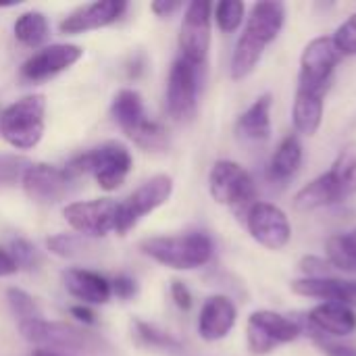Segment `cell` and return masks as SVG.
I'll return each mask as SVG.
<instances>
[{
  "mask_svg": "<svg viewBox=\"0 0 356 356\" xmlns=\"http://www.w3.org/2000/svg\"><path fill=\"white\" fill-rule=\"evenodd\" d=\"M131 167H134V159L127 146L117 140H111L73 156L67 163L65 173L71 179H77L81 175H92L102 190L113 192L125 181Z\"/></svg>",
  "mask_w": 356,
  "mask_h": 356,
  "instance_id": "1",
  "label": "cell"
},
{
  "mask_svg": "<svg viewBox=\"0 0 356 356\" xmlns=\"http://www.w3.org/2000/svg\"><path fill=\"white\" fill-rule=\"evenodd\" d=\"M140 250L154 263L175 269L192 271L204 267L213 259L215 244L204 232H190L181 236H156L140 244Z\"/></svg>",
  "mask_w": 356,
  "mask_h": 356,
  "instance_id": "2",
  "label": "cell"
},
{
  "mask_svg": "<svg viewBox=\"0 0 356 356\" xmlns=\"http://www.w3.org/2000/svg\"><path fill=\"white\" fill-rule=\"evenodd\" d=\"M111 117L136 146L144 150H163L169 146L167 129L148 119L140 92L131 88L119 90L111 102Z\"/></svg>",
  "mask_w": 356,
  "mask_h": 356,
  "instance_id": "3",
  "label": "cell"
},
{
  "mask_svg": "<svg viewBox=\"0 0 356 356\" xmlns=\"http://www.w3.org/2000/svg\"><path fill=\"white\" fill-rule=\"evenodd\" d=\"M46 129V98L29 94L0 113V136L17 150H31L40 144Z\"/></svg>",
  "mask_w": 356,
  "mask_h": 356,
  "instance_id": "4",
  "label": "cell"
},
{
  "mask_svg": "<svg viewBox=\"0 0 356 356\" xmlns=\"http://www.w3.org/2000/svg\"><path fill=\"white\" fill-rule=\"evenodd\" d=\"M19 332L23 340L44 350H75V353H100L104 348V340L83 332L75 325L60 321L33 319L19 323Z\"/></svg>",
  "mask_w": 356,
  "mask_h": 356,
  "instance_id": "5",
  "label": "cell"
},
{
  "mask_svg": "<svg viewBox=\"0 0 356 356\" xmlns=\"http://www.w3.org/2000/svg\"><path fill=\"white\" fill-rule=\"evenodd\" d=\"M209 192L217 204L244 211L257 202V186L252 175L234 161H217L209 175Z\"/></svg>",
  "mask_w": 356,
  "mask_h": 356,
  "instance_id": "6",
  "label": "cell"
},
{
  "mask_svg": "<svg viewBox=\"0 0 356 356\" xmlns=\"http://www.w3.org/2000/svg\"><path fill=\"white\" fill-rule=\"evenodd\" d=\"M171 194H173V179H171V175H165V173L152 175L136 192H131L123 202H119L115 232L119 236H125L146 215H150L159 207H163L171 198Z\"/></svg>",
  "mask_w": 356,
  "mask_h": 356,
  "instance_id": "7",
  "label": "cell"
},
{
  "mask_svg": "<svg viewBox=\"0 0 356 356\" xmlns=\"http://www.w3.org/2000/svg\"><path fill=\"white\" fill-rule=\"evenodd\" d=\"M340 60H342V52L338 50L332 38L321 35L311 40L300 56L298 90L311 94H323Z\"/></svg>",
  "mask_w": 356,
  "mask_h": 356,
  "instance_id": "8",
  "label": "cell"
},
{
  "mask_svg": "<svg viewBox=\"0 0 356 356\" xmlns=\"http://www.w3.org/2000/svg\"><path fill=\"white\" fill-rule=\"evenodd\" d=\"M211 19L213 4L207 0H194L186 6L184 21L179 27L181 58H186L198 69L207 63L211 50Z\"/></svg>",
  "mask_w": 356,
  "mask_h": 356,
  "instance_id": "9",
  "label": "cell"
},
{
  "mask_svg": "<svg viewBox=\"0 0 356 356\" xmlns=\"http://www.w3.org/2000/svg\"><path fill=\"white\" fill-rule=\"evenodd\" d=\"M198 67L188 63L186 58H177L171 65L167 77V92H165V106L173 121L186 123L196 115L198 106Z\"/></svg>",
  "mask_w": 356,
  "mask_h": 356,
  "instance_id": "10",
  "label": "cell"
},
{
  "mask_svg": "<svg viewBox=\"0 0 356 356\" xmlns=\"http://www.w3.org/2000/svg\"><path fill=\"white\" fill-rule=\"evenodd\" d=\"M300 336V325L273 311H254L246 323V340L252 355H267L277 344L294 342Z\"/></svg>",
  "mask_w": 356,
  "mask_h": 356,
  "instance_id": "11",
  "label": "cell"
},
{
  "mask_svg": "<svg viewBox=\"0 0 356 356\" xmlns=\"http://www.w3.org/2000/svg\"><path fill=\"white\" fill-rule=\"evenodd\" d=\"M117 207L113 198H94L71 202L63 209L65 221L83 238H102L108 232H115Z\"/></svg>",
  "mask_w": 356,
  "mask_h": 356,
  "instance_id": "12",
  "label": "cell"
},
{
  "mask_svg": "<svg viewBox=\"0 0 356 356\" xmlns=\"http://www.w3.org/2000/svg\"><path fill=\"white\" fill-rule=\"evenodd\" d=\"M246 227L254 242L269 250H282L292 240V225L286 213L271 202H254L246 213Z\"/></svg>",
  "mask_w": 356,
  "mask_h": 356,
  "instance_id": "13",
  "label": "cell"
},
{
  "mask_svg": "<svg viewBox=\"0 0 356 356\" xmlns=\"http://www.w3.org/2000/svg\"><path fill=\"white\" fill-rule=\"evenodd\" d=\"M71 184L73 179L65 173V169L48 163H31L21 179L25 196L38 204L60 202L71 192Z\"/></svg>",
  "mask_w": 356,
  "mask_h": 356,
  "instance_id": "14",
  "label": "cell"
},
{
  "mask_svg": "<svg viewBox=\"0 0 356 356\" xmlns=\"http://www.w3.org/2000/svg\"><path fill=\"white\" fill-rule=\"evenodd\" d=\"M83 56V48L77 44H50L33 52L21 65V77L27 81H44L60 71L73 67Z\"/></svg>",
  "mask_w": 356,
  "mask_h": 356,
  "instance_id": "15",
  "label": "cell"
},
{
  "mask_svg": "<svg viewBox=\"0 0 356 356\" xmlns=\"http://www.w3.org/2000/svg\"><path fill=\"white\" fill-rule=\"evenodd\" d=\"M125 10H127L125 0H96L92 4H83L75 8L73 13H69L60 21L58 29L60 33H69V35L102 29V27L117 23Z\"/></svg>",
  "mask_w": 356,
  "mask_h": 356,
  "instance_id": "16",
  "label": "cell"
},
{
  "mask_svg": "<svg viewBox=\"0 0 356 356\" xmlns=\"http://www.w3.org/2000/svg\"><path fill=\"white\" fill-rule=\"evenodd\" d=\"M236 317H238L236 305L227 296L221 294L211 296L200 309V317H198L200 338L207 342H219L227 338L236 325Z\"/></svg>",
  "mask_w": 356,
  "mask_h": 356,
  "instance_id": "17",
  "label": "cell"
},
{
  "mask_svg": "<svg viewBox=\"0 0 356 356\" xmlns=\"http://www.w3.org/2000/svg\"><path fill=\"white\" fill-rule=\"evenodd\" d=\"M292 292L307 298H321L325 302L356 307V282L355 280H338V277H302L292 282Z\"/></svg>",
  "mask_w": 356,
  "mask_h": 356,
  "instance_id": "18",
  "label": "cell"
},
{
  "mask_svg": "<svg viewBox=\"0 0 356 356\" xmlns=\"http://www.w3.org/2000/svg\"><path fill=\"white\" fill-rule=\"evenodd\" d=\"M63 286L65 290L81 300V305H106L113 296L111 292V282L90 269H81V267H71L63 271Z\"/></svg>",
  "mask_w": 356,
  "mask_h": 356,
  "instance_id": "19",
  "label": "cell"
},
{
  "mask_svg": "<svg viewBox=\"0 0 356 356\" xmlns=\"http://www.w3.org/2000/svg\"><path fill=\"white\" fill-rule=\"evenodd\" d=\"M271 94H263L240 115L236 123V134L242 142L263 144L271 138Z\"/></svg>",
  "mask_w": 356,
  "mask_h": 356,
  "instance_id": "20",
  "label": "cell"
},
{
  "mask_svg": "<svg viewBox=\"0 0 356 356\" xmlns=\"http://www.w3.org/2000/svg\"><path fill=\"white\" fill-rule=\"evenodd\" d=\"M286 21V6L282 2H257L246 19L244 33L269 46L282 31Z\"/></svg>",
  "mask_w": 356,
  "mask_h": 356,
  "instance_id": "21",
  "label": "cell"
},
{
  "mask_svg": "<svg viewBox=\"0 0 356 356\" xmlns=\"http://www.w3.org/2000/svg\"><path fill=\"white\" fill-rule=\"evenodd\" d=\"M311 325L327 336L344 338L356 332V313L355 309L346 305H336V302H323L315 307L309 313Z\"/></svg>",
  "mask_w": 356,
  "mask_h": 356,
  "instance_id": "22",
  "label": "cell"
},
{
  "mask_svg": "<svg viewBox=\"0 0 356 356\" xmlns=\"http://www.w3.org/2000/svg\"><path fill=\"white\" fill-rule=\"evenodd\" d=\"M325 175L334 186L340 202L356 194V142H348L346 146H342L332 169Z\"/></svg>",
  "mask_w": 356,
  "mask_h": 356,
  "instance_id": "23",
  "label": "cell"
},
{
  "mask_svg": "<svg viewBox=\"0 0 356 356\" xmlns=\"http://www.w3.org/2000/svg\"><path fill=\"white\" fill-rule=\"evenodd\" d=\"M292 121L300 134L315 136L323 121V94H311L298 90L292 106Z\"/></svg>",
  "mask_w": 356,
  "mask_h": 356,
  "instance_id": "24",
  "label": "cell"
},
{
  "mask_svg": "<svg viewBox=\"0 0 356 356\" xmlns=\"http://www.w3.org/2000/svg\"><path fill=\"white\" fill-rule=\"evenodd\" d=\"M302 165V144L296 136H288L282 140L277 150L269 161V179L271 181H288L296 175Z\"/></svg>",
  "mask_w": 356,
  "mask_h": 356,
  "instance_id": "25",
  "label": "cell"
},
{
  "mask_svg": "<svg viewBox=\"0 0 356 356\" xmlns=\"http://www.w3.org/2000/svg\"><path fill=\"white\" fill-rule=\"evenodd\" d=\"M338 202H340V198H338V194H336V190L330 184L325 173L319 175L317 179H313L311 184H307L294 196V207L298 211H315V209L332 207V204H338Z\"/></svg>",
  "mask_w": 356,
  "mask_h": 356,
  "instance_id": "26",
  "label": "cell"
},
{
  "mask_svg": "<svg viewBox=\"0 0 356 356\" xmlns=\"http://www.w3.org/2000/svg\"><path fill=\"white\" fill-rule=\"evenodd\" d=\"M13 31H15L17 42H21L23 46L40 48L48 40V35H50V25H48V19H46L44 13L27 10V13L17 17Z\"/></svg>",
  "mask_w": 356,
  "mask_h": 356,
  "instance_id": "27",
  "label": "cell"
},
{
  "mask_svg": "<svg viewBox=\"0 0 356 356\" xmlns=\"http://www.w3.org/2000/svg\"><path fill=\"white\" fill-rule=\"evenodd\" d=\"M327 261L340 271H356V229L327 240Z\"/></svg>",
  "mask_w": 356,
  "mask_h": 356,
  "instance_id": "28",
  "label": "cell"
},
{
  "mask_svg": "<svg viewBox=\"0 0 356 356\" xmlns=\"http://www.w3.org/2000/svg\"><path fill=\"white\" fill-rule=\"evenodd\" d=\"M46 246L52 254H56L60 259H79L88 252L90 242H88V238H83L79 234H58V236L48 238Z\"/></svg>",
  "mask_w": 356,
  "mask_h": 356,
  "instance_id": "29",
  "label": "cell"
},
{
  "mask_svg": "<svg viewBox=\"0 0 356 356\" xmlns=\"http://www.w3.org/2000/svg\"><path fill=\"white\" fill-rule=\"evenodd\" d=\"M246 15V4L240 0H221L213 6V17L223 33H234Z\"/></svg>",
  "mask_w": 356,
  "mask_h": 356,
  "instance_id": "30",
  "label": "cell"
},
{
  "mask_svg": "<svg viewBox=\"0 0 356 356\" xmlns=\"http://www.w3.org/2000/svg\"><path fill=\"white\" fill-rule=\"evenodd\" d=\"M6 300L8 307L13 311V315L19 319V323L23 321H33V319H42V311L35 305V300L21 288H8L6 290Z\"/></svg>",
  "mask_w": 356,
  "mask_h": 356,
  "instance_id": "31",
  "label": "cell"
},
{
  "mask_svg": "<svg viewBox=\"0 0 356 356\" xmlns=\"http://www.w3.org/2000/svg\"><path fill=\"white\" fill-rule=\"evenodd\" d=\"M136 336L146 344V346H154V348H165V350H177L181 344L167 332L159 330L156 325H150L146 321H136L134 323Z\"/></svg>",
  "mask_w": 356,
  "mask_h": 356,
  "instance_id": "32",
  "label": "cell"
},
{
  "mask_svg": "<svg viewBox=\"0 0 356 356\" xmlns=\"http://www.w3.org/2000/svg\"><path fill=\"white\" fill-rule=\"evenodd\" d=\"M31 161L21 154H0V188H10L23 179Z\"/></svg>",
  "mask_w": 356,
  "mask_h": 356,
  "instance_id": "33",
  "label": "cell"
},
{
  "mask_svg": "<svg viewBox=\"0 0 356 356\" xmlns=\"http://www.w3.org/2000/svg\"><path fill=\"white\" fill-rule=\"evenodd\" d=\"M332 40L342 52V56H356V13L336 29Z\"/></svg>",
  "mask_w": 356,
  "mask_h": 356,
  "instance_id": "34",
  "label": "cell"
},
{
  "mask_svg": "<svg viewBox=\"0 0 356 356\" xmlns=\"http://www.w3.org/2000/svg\"><path fill=\"white\" fill-rule=\"evenodd\" d=\"M8 252H10V257H13V261H15V265H17L19 271L21 269H25V271L35 269V265L40 263V257H38L35 246L29 244L27 240H13Z\"/></svg>",
  "mask_w": 356,
  "mask_h": 356,
  "instance_id": "35",
  "label": "cell"
},
{
  "mask_svg": "<svg viewBox=\"0 0 356 356\" xmlns=\"http://www.w3.org/2000/svg\"><path fill=\"white\" fill-rule=\"evenodd\" d=\"M111 292L121 298V300H129L138 294V284L134 277L129 275H117L113 282H111Z\"/></svg>",
  "mask_w": 356,
  "mask_h": 356,
  "instance_id": "36",
  "label": "cell"
},
{
  "mask_svg": "<svg viewBox=\"0 0 356 356\" xmlns=\"http://www.w3.org/2000/svg\"><path fill=\"white\" fill-rule=\"evenodd\" d=\"M171 298H173L175 307L181 309V311H190L192 305H194V298H192L190 288H188L184 282H179V280H175V282L171 284Z\"/></svg>",
  "mask_w": 356,
  "mask_h": 356,
  "instance_id": "37",
  "label": "cell"
},
{
  "mask_svg": "<svg viewBox=\"0 0 356 356\" xmlns=\"http://www.w3.org/2000/svg\"><path fill=\"white\" fill-rule=\"evenodd\" d=\"M71 315L77 319V321H81L83 325H96V313L88 307V305H75V307H71Z\"/></svg>",
  "mask_w": 356,
  "mask_h": 356,
  "instance_id": "38",
  "label": "cell"
},
{
  "mask_svg": "<svg viewBox=\"0 0 356 356\" xmlns=\"http://www.w3.org/2000/svg\"><path fill=\"white\" fill-rule=\"evenodd\" d=\"M150 8L159 17H169L171 13H175V10L181 8V2H177V0H156V2L150 4Z\"/></svg>",
  "mask_w": 356,
  "mask_h": 356,
  "instance_id": "39",
  "label": "cell"
},
{
  "mask_svg": "<svg viewBox=\"0 0 356 356\" xmlns=\"http://www.w3.org/2000/svg\"><path fill=\"white\" fill-rule=\"evenodd\" d=\"M321 348L327 356H356V348L353 346H342V344H332V342H321Z\"/></svg>",
  "mask_w": 356,
  "mask_h": 356,
  "instance_id": "40",
  "label": "cell"
},
{
  "mask_svg": "<svg viewBox=\"0 0 356 356\" xmlns=\"http://www.w3.org/2000/svg\"><path fill=\"white\" fill-rule=\"evenodd\" d=\"M19 269H17V265H15V261H13V257H10V252L8 250H2L0 248V277H8V275H15Z\"/></svg>",
  "mask_w": 356,
  "mask_h": 356,
  "instance_id": "41",
  "label": "cell"
},
{
  "mask_svg": "<svg viewBox=\"0 0 356 356\" xmlns=\"http://www.w3.org/2000/svg\"><path fill=\"white\" fill-rule=\"evenodd\" d=\"M31 356H65V355H60V353H54V350H44V348H38V350H33V355Z\"/></svg>",
  "mask_w": 356,
  "mask_h": 356,
  "instance_id": "42",
  "label": "cell"
}]
</instances>
